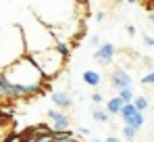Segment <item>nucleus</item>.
I'll return each mask as SVG.
<instances>
[{"instance_id": "nucleus-8", "label": "nucleus", "mask_w": 154, "mask_h": 142, "mask_svg": "<svg viewBox=\"0 0 154 142\" xmlns=\"http://www.w3.org/2000/svg\"><path fill=\"white\" fill-rule=\"evenodd\" d=\"M110 86L119 92V90H123V88H131V86H133V79H131V75H129L125 69H115L110 73Z\"/></svg>"}, {"instance_id": "nucleus-2", "label": "nucleus", "mask_w": 154, "mask_h": 142, "mask_svg": "<svg viewBox=\"0 0 154 142\" xmlns=\"http://www.w3.org/2000/svg\"><path fill=\"white\" fill-rule=\"evenodd\" d=\"M27 56V44L21 25H0V71Z\"/></svg>"}, {"instance_id": "nucleus-11", "label": "nucleus", "mask_w": 154, "mask_h": 142, "mask_svg": "<svg viewBox=\"0 0 154 142\" xmlns=\"http://www.w3.org/2000/svg\"><path fill=\"white\" fill-rule=\"evenodd\" d=\"M81 79H83V84H88V86H92V88H98V86L102 84V75H100L98 71H94V69H85L81 73Z\"/></svg>"}, {"instance_id": "nucleus-7", "label": "nucleus", "mask_w": 154, "mask_h": 142, "mask_svg": "<svg viewBox=\"0 0 154 142\" xmlns=\"http://www.w3.org/2000/svg\"><path fill=\"white\" fill-rule=\"evenodd\" d=\"M115 54H117V48H115V44H110V42H102V46L94 52V59H96V63H98V65L106 67V65H112Z\"/></svg>"}, {"instance_id": "nucleus-23", "label": "nucleus", "mask_w": 154, "mask_h": 142, "mask_svg": "<svg viewBox=\"0 0 154 142\" xmlns=\"http://www.w3.org/2000/svg\"><path fill=\"white\" fill-rule=\"evenodd\" d=\"M79 134H81V136H90L92 132H90L88 127H83V125H81V127H79Z\"/></svg>"}, {"instance_id": "nucleus-9", "label": "nucleus", "mask_w": 154, "mask_h": 142, "mask_svg": "<svg viewBox=\"0 0 154 142\" xmlns=\"http://www.w3.org/2000/svg\"><path fill=\"white\" fill-rule=\"evenodd\" d=\"M50 98H52V102L56 107H60V109L73 107V96H71V92H67V90H52Z\"/></svg>"}, {"instance_id": "nucleus-19", "label": "nucleus", "mask_w": 154, "mask_h": 142, "mask_svg": "<svg viewBox=\"0 0 154 142\" xmlns=\"http://www.w3.org/2000/svg\"><path fill=\"white\" fill-rule=\"evenodd\" d=\"M90 46H92V48H96V50H98V48L102 46V42H100V38H98V36H92V38H90Z\"/></svg>"}, {"instance_id": "nucleus-4", "label": "nucleus", "mask_w": 154, "mask_h": 142, "mask_svg": "<svg viewBox=\"0 0 154 142\" xmlns=\"http://www.w3.org/2000/svg\"><path fill=\"white\" fill-rule=\"evenodd\" d=\"M29 56L38 65V69L42 71V75L46 77V82L56 79L63 71L67 69V61H69V56H65L56 46L48 48V50H42V52H33Z\"/></svg>"}, {"instance_id": "nucleus-5", "label": "nucleus", "mask_w": 154, "mask_h": 142, "mask_svg": "<svg viewBox=\"0 0 154 142\" xmlns=\"http://www.w3.org/2000/svg\"><path fill=\"white\" fill-rule=\"evenodd\" d=\"M121 119L125 121V125H131V127H135V130L144 127V123H146L144 113L137 111L133 102H127V105L123 107V111H121Z\"/></svg>"}, {"instance_id": "nucleus-24", "label": "nucleus", "mask_w": 154, "mask_h": 142, "mask_svg": "<svg viewBox=\"0 0 154 142\" xmlns=\"http://www.w3.org/2000/svg\"><path fill=\"white\" fill-rule=\"evenodd\" d=\"M104 142H121V140H119L117 136H108V138H106V140H104Z\"/></svg>"}, {"instance_id": "nucleus-27", "label": "nucleus", "mask_w": 154, "mask_h": 142, "mask_svg": "<svg viewBox=\"0 0 154 142\" xmlns=\"http://www.w3.org/2000/svg\"><path fill=\"white\" fill-rule=\"evenodd\" d=\"M65 142H83V140H79V138H75V140H65Z\"/></svg>"}, {"instance_id": "nucleus-18", "label": "nucleus", "mask_w": 154, "mask_h": 142, "mask_svg": "<svg viewBox=\"0 0 154 142\" xmlns=\"http://www.w3.org/2000/svg\"><path fill=\"white\" fill-rule=\"evenodd\" d=\"M92 102H94V105H102L104 102V94L102 92H94V94H92Z\"/></svg>"}, {"instance_id": "nucleus-6", "label": "nucleus", "mask_w": 154, "mask_h": 142, "mask_svg": "<svg viewBox=\"0 0 154 142\" xmlns=\"http://www.w3.org/2000/svg\"><path fill=\"white\" fill-rule=\"evenodd\" d=\"M48 119L52 121V130L54 132H60V130H71V117L58 109H48L46 111Z\"/></svg>"}, {"instance_id": "nucleus-29", "label": "nucleus", "mask_w": 154, "mask_h": 142, "mask_svg": "<svg viewBox=\"0 0 154 142\" xmlns=\"http://www.w3.org/2000/svg\"><path fill=\"white\" fill-rule=\"evenodd\" d=\"M127 2H129V4H135V2H137V0H127Z\"/></svg>"}, {"instance_id": "nucleus-28", "label": "nucleus", "mask_w": 154, "mask_h": 142, "mask_svg": "<svg viewBox=\"0 0 154 142\" xmlns=\"http://www.w3.org/2000/svg\"><path fill=\"white\" fill-rule=\"evenodd\" d=\"M92 142H104V140H100V138H94V140H92Z\"/></svg>"}, {"instance_id": "nucleus-25", "label": "nucleus", "mask_w": 154, "mask_h": 142, "mask_svg": "<svg viewBox=\"0 0 154 142\" xmlns=\"http://www.w3.org/2000/svg\"><path fill=\"white\" fill-rule=\"evenodd\" d=\"M73 2H75L77 6H81V4H88V2H90V0H73Z\"/></svg>"}, {"instance_id": "nucleus-21", "label": "nucleus", "mask_w": 154, "mask_h": 142, "mask_svg": "<svg viewBox=\"0 0 154 142\" xmlns=\"http://www.w3.org/2000/svg\"><path fill=\"white\" fill-rule=\"evenodd\" d=\"M125 31H127V36H131V38H133L137 29H135V25H125Z\"/></svg>"}, {"instance_id": "nucleus-17", "label": "nucleus", "mask_w": 154, "mask_h": 142, "mask_svg": "<svg viewBox=\"0 0 154 142\" xmlns=\"http://www.w3.org/2000/svg\"><path fill=\"white\" fill-rule=\"evenodd\" d=\"M140 82H142L144 86H154V71H148V73L140 79Z\"/></svg>"}, {"instance_id": "nucleus-3", "label": "nucleus", "mask_w": 154, "mask_h": 142, "mask_svg": "<svg viewBox=\"0 0 154 142\" xmlns=\"http://www.w3.org/2000/svg\"><path fill=\"white\" fill-rule=\"evenodd\" d=\"M21 29H23V36H25V44H27V54H33V52H42V50H48L56 44V38H54V31L52 27L40 21L33 13L27 15V21H23Z\"/></svg>"}, {"instance_id": "nucleus-10", "label": "nucleus", "mask_w": 154, "mask_h": 142, "mask_svg": "<svg viewBox=\"0 0 154 142\" xmlns=\"http://www.w3.org/2000/svg\"><path fill=\"white\" fill-rule=\"evenodd\" d=\"M127 102L121 98V96H112V98H108L106 100V105H104V109L110 113V115H121V111H123V107H125Z\"/></svg>"}, {"instance_id": "nucleus-14", "label": "nucleus", "mask_w": 154, "mask_h": 142, "mask_svg": "<svg viewBox=\"0 0 154 142\" xmlns=\"http://www.w3.org/2000/svg\"><path fill=\"white\" fill-rule=\"evenodd\" d=\"M54 140H56V142L75 140V134H73L71 130H60V132H54Z\"/></svg>"}, {"instance_id": "nucleus-26", "label": "nucleus", "mask_w": 154, "mask_h": 142, "mask_svg": "<svg viewBox=\"0 0 154 142\" xmlns=\"http://www.w3.org/2000/svg\"><path fill=\"white\" fill-rule=\"evenodd\" d=\"M148 21L154 25V13H148Z\"/></svg>"}, {"instance_id": "nucleus-13", "label": "nucleus", "mask_w": 154, "mask_h": 142, "mask_svg": "<svg viewBox=\"0 0 154 142\" xmlns=\"http://www.w3.org/2000/svg\"><path fill=\"white\" fill-rule=\"evenodd\" d=\"M133 105H135V109L142 111V113H146V111L150 109V102H148L146 96H135V98H133Z\"/></svg>"}, {"instance_id": "nucleus-20", "label": "nucleus", "mask_w": 154, "mask_h": 142, "mask_svg": "<svg viewBox=\"0 0 154 142\" xmlns=\"http://www.w3.org/2000/svg\"><path fill=\"white\" fill-rule=\"evenodd\" d=\"M144 46L146 48H154V36L150 38V36H144Z\"/></svg>"}, {"instance_id": "nucleus-12", "label": "nucleus", "mask_w": 154, "mask_h": 142, "mask_svg": "<svg viewBox=\"0 0 154 142\" xmlns=\"http://www.w3.org/2000/svg\"><path fill=\"white\" fill-rule=\"evenodd\" d=\"M92 117L96 119L98 123H110V117H112V115H110L106 109H102L100 105H94V107H92Z\"/></svg>"}, {"instance_id": "nucleus-22", "label": "nucleus", "mask_w": 154, "mask_h": 142, "mask_svg": "<svg viewBox=\"0 0 154 142\" xmlns=\"http://www.w3.org/2000/svg\"><path fill=\"white\" fill-rule=\"evenodd\" d=\"M104 19H106V13H104V11H98V13H96V21H98V23H102Z\"/></svg>"}, {"instance_id": "nucleus-1", "label": "nucleus", "mask_w": 154, "mask_h": 142, "mask_svg": "<svg viewBox=\"0 0 154 142\" xmlns=\"http://www.w3.org/2000/svg\"><path fill=\"white\" fill-rule=\"evenodd\" d=\"M2 73L6 75V79H8V84H11V86H21V88H27L31 96L44 92V88H46V77L42 75V71L38 69V65L31 61V56H29V54L23 56L21 61L13 63L11 67H6Z\"/></svg>"}, {"instance_id": "nucleus-15", "label": "nucleus", "mask_w": 154, "mask_h": 142, "mask_svg": "<svg viewBox=\"0 0 154 142\" xmlns=\"http://www.w3.org/2000/svg\"><path fill=\"white\" fill-rule=\"evenodd\" d=\"M121 132H123V138H125L127 142H133V140H135V136H137V130L131 127V125H123Z\"/></svg>"}, {"instance_id": "nucleus-16", "label": "nucleus", "mask_w": 154, "mask_h": 142, "mask_svg": "<svg viewBox=\"0 0 154 142\" xmlns=\"http://www.w3.org/2000/svg\"><path fill=\"white\" fill-rule=\"evenodd\" d=\"M117 96H121L125 102H133V98H135L133 88H123V90H119V92H117Z\"/></svg>"}]
</instances>
